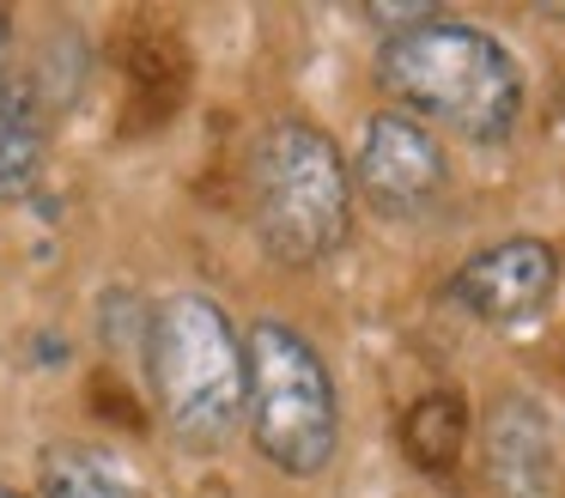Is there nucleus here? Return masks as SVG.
<instances>
[{"label":"nucleus","instance_id":"obj_1","mask_svg":"<svg viewBox=\"0 0 565 498\" xmlns=\"http://www.w3.org/2000/svg\"><path fill=\"white\" fill-rule=\"evenodd\" d=\"M377 80L414 116L438 121L475 146L504 140L523 116V73H516L511 49L456 19H426L414 31L383 36Z\"/></svg>","mask_w":565,"mask_h":498},{"label":"nucleus","instance_id":"obj_2","mask_svg":"<svg viewBox=\"0 0 565 498\" xmlns=\"http://www.w3.org/2000/svg\"><path fill=\"white\" fill-rule=\"evenodd\" d=\"M147 371L164 432L183 449H225L249 407L244 335L207 292H177L159 304L147 335Z\"/></svg>","mask_w":565,"mask_h":498},{"label":"nucleus","instance_id":"obj_3","mask_svg":"<svg viewBox=\"0 0 565 498\" xmlns=\"http://www.w3.org/2000/svg\"><path fill=\"white\" fill-rule=\"evenodd\" d=\"M249 219L274 262L317 267L347 243L353 225V177L322 128L274 121L249 152Z\"/></svg>","mask_w":565,"mask_h":498},{"label":"nucleus","instance_id":"obj_4","mask_svg":"<svg viewBox=\"0 0 565 498\" xmlns=\"http://www.w3.org/2000/svg\"><path fill=\"white\" fill-rule=\"evenodd\" d=\"M249 364V437L280 474H322L341 444V401L322 352L286 322H256L244 335Z\"/></svg>","mask_w":565,"mask_h":498},{"label":"nucleus","instance_id":"obj_5","mask_svg":"<svg viewBox=\"0 0 565 498\" xmlns=\"http://www.w3.org/2000/svg\"><path fill=\"white\" fill-rule=\"evenodd\" d=\"M353 177H359V189H365V201L377 206V213H419V206H431L444 189V152L414 116L383 109V116L365 121Z\"/></svg>","mask_w":565,"mask_h":498},{"label":"nucleus","instance_id":"obj_6","mask_svg":"<svg viewBox=\"0 0 565 498\" xmlns=\"http://www.w3.org/2000/svg\"><path fill=\"white\" fill-rule=\"evenodd\" d=\"M553 286H559V255L541 237H504L456 267L450 298L480 322H523L553 298Z\"/></svg>","mask_w":565,"mask_h":498},{"label":"nucleus","instance_id":"obj_7","mask_svg":"<svg viewBox=\"0 0 565 498\" xmlns=\"http://www.w3.org/2000/svg\"><path fill=\"white\" fill-rule=\"evenodd\" d=\"M487 456H492V480L504 492H535L547 486V468H553V425L541 407L529 401H499L492 407V432H487Z\"/></svg>","mask_w":565,"mask_h":498},{"label":"nucleus","instance_id":"obj_8","mask_svg":"<svg viewBox=\"0 0 565 498\" xmlns=\"http://www.w3.org/2000/svg\"><path fill=\"white\" fill-rule=\"evenodd\" d=\"M38 486L43 498H147L135 468L98 444H50L38 456Z\"/></svg>","mask_w":565,"mask_h":498},{"label":"nucleus","instance_id":"obj_9","mask_svg":"<svg viewBox=\"0 0 565 498\" xmlns=\"http://www.w3.org/2000/svg\"><path fill=\"white\" fill-rule=\"evenodd\" d=\"M462 444H468V407H462V395L431 389V395H419L414 407H407L402 449H407V462H414L419 474H450L456 462H462Z\"/></svg>","mask_w":565,"mask_h":498},{"label":"nucleus","instance_id":"obj_10","mask_svg":"<svg viewBox=\"0 0 565 498\" xmlns=\"http://www.w3.org/2000/svg\"><path fill=\"white\" fill-rule=\"evenodd\" d=\"M43 170V121L19 85H0V213L25 201Z\"/></svg>","mask_w":565,"mask_h":498},{"label":"nucleus","instance_id":"obj_11","mask_svg":"<svg viewBox=\"0 0 565 498\" xmlns=\"http://www.w3.org/2000/svg\"><path fill=\"white\" fill-rule=\"evenodd\" d=\"M0 49H7V12H0Z\"/></svg>","mask_w":565,"mask_h":498},{"label":"nucleus","instance_id":"obj_12","mask_svg":"<svg viewBox=\"0 0 565 498\" xmlns=\"http://www.w3.org/2000/svg\"><path fill=\"white\" fill-rule=\"evenodd\" d=\"M0 498H19V492H13V486H0Z\"/></svg>","mask_w":565,"mask_h":498}]
</instances>
